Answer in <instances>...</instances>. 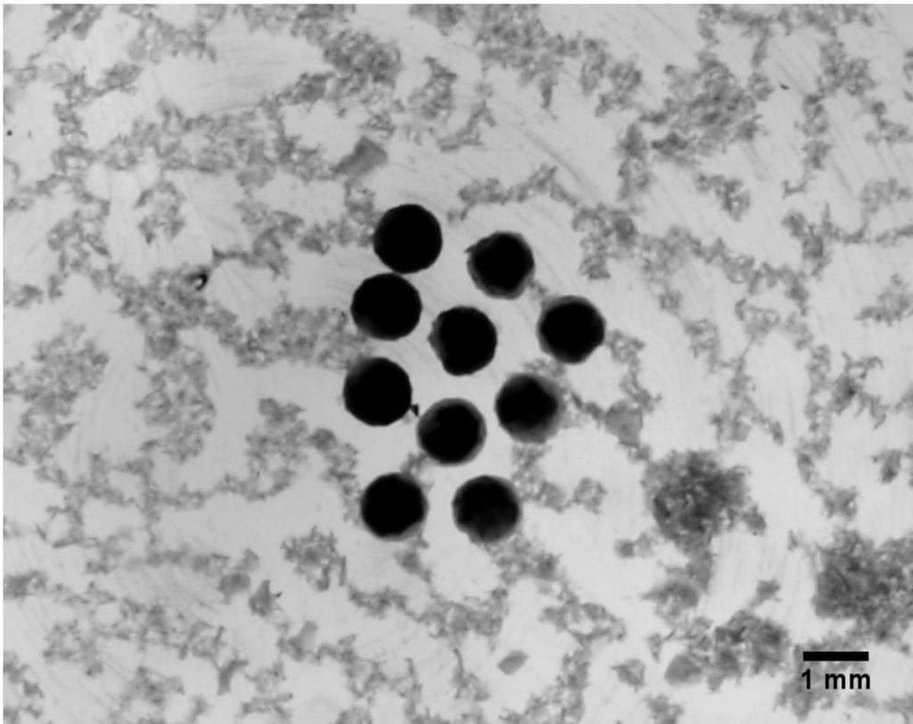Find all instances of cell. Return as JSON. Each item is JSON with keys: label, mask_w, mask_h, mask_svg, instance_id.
I'll use <instances>...</instances> for the list:
<instances>
[{"label": "cell", "mask_w": 913, "mask_h": 724, "mask_svg": "<svg viewBox=\"0 0 913 724\" xmlns=\"http://www.w3.org/2000/svg\"><path fill=\"white\" fill-rule=\"evenodd\" d=\"M736 484V479L714 462L699 456L684 457L657 473L651 505L664 520L699 518L733 505Z\"/></svg>", "instance_id": "1"}, {"label": "cell", "mask_w": 913, "mask_h": 724, "mask_svg": "<svg viewBox=\"0 0 913 724\" xmlns=\"http://www.w3.org/2000/svg\"><path fill=\"white\" fill-rule=\"evenodd\" d=\"M341 397L346 411L372 427H384L402 419L410 410L413 388L407 373L393 360L366 356L348 368Z\"/></svg>", "instance_id": "2"}, {"label": "cell", "mask_w": 913, "mask_h": 724, "mask_svg": "<svg viewBox=\"0 0 913 724\" xmlns=\"http://www.w3.org/2000/svg\"><path fill=\"white\" fill-rule=\"evenodd\" d=\"M494 410L501 428L516 441L546 442L560 428L565 401L552 379L531 372L508 377L498 390Z\"/></svg>", "instance_id": "3"}, {"label": "cell", "mask_w": 913, "mask_h": 724, "mask_svg": "<svg viewBox=\"0 0 913 724\" xmlns=\"http://www.w3.org/2000/svg\"><path fill=\"white\" fill-rule=\"evenodd\" d=\"M607 332L601 309L587 297L572 293L547 300L535 325L540 350L566 366L588 360L605 343Z\"/></svg>", "instance_id": "4"}, {"label": "cell", "mask_w": 913, "mask_h": 724, "mask_svg": "<svg viewBox=\"0 0 913 724\" xmlns=\"http://www.w3.org/2000/svg\"><path fill=\"white\" fill-rule=\"evenodd\" d=\"M443 246L437 218L419 204H400L386 210L372 234V247L379 260L399 275L415 274L431 267Z\"/></svg>", "instance_id": "5"}, {"label": "cell", "mask_w": 913, "mask_h": 724, "mask_svg": "<svg viewBox=\"0 0 913 724\" xmlns=\"http://www.w3.org/2000/svg\"><path fill=\"white\" fill-rule=\"evenodd\" d=\"M423 303L417 289L402 275L387 272L364 279L355 289L350 314L365 336L394 341L409 335L417 326Z\"/></svg>", "instance_id": "6"}, {"label": "cell", "mask_w": 913, "mask_h": 724, "mask_svg": "<svg viewBox=\"0 0 913 724\" xmlns=\"http://www.w3.org/2000/svg\"><path fill=\"white\" fill-rule=\"evenodd\" d=\"M486 421L470 401L448 398L432 404L420 417L417 445L434 465L454 467L473 461L486 441Z\"/></svg>", "instance_id": "7"}, {"label": "cell", "mask_w": 913, "mask_h": 724, "mask_svg": "<svg viewBox=\"0 0 913 724\" xmlns=\"http://www.w3.org/2000/svg\"><path fill=\"white\" fill-rule=\"evenodd\" d=\"M451 505L456 527L471 539L485 544L510 537L522 513L514 486L496 475H480L466 481L456 490Z\"/></svg>", "instance_id": "8"}, {"label": "cell", "mask_w": 913, "mask_h": 724, "mask_svg": "<svg viewBox=\"0 0 913 724\" xmlns=\"http://www.w3.org/2000/svg\"><path fill=\"white\" fill-rule=\"evenodd\" d=\"M465 253L467 271L473 284L492 299H518L534 279V253L519 233H492L472 244Z\"/></svg>", "instance_id": "9"}, {"label": "cell", "mask_w": 913, "mask_h": 724, "mask_svg": "<svg viewBox=\"0 0 913 724\" xmlns=\"http://www.w3.org/2000/svg\"><path fill=\"white\" fill-rule=\"evenodd\" d=\"M428 342L448 374L465 376L482 370L493 360L498 332L481 310L456 306L436 317Z\"/></svg>", "instance_id": "10"}, {"label": "cell", "mask_w": 913, "mask_h": 724, "mask_svg": "<svg viewBox=\"0 0 913 724\" xmlns=\"http://www.w3.org/2000/svg\"><path fill=\"white\" fill-rule=\"evenodd\" d=\"M429 510L425 492L412 475L388 473L376 477L359 500L360 518L369 532L382 539H400L415 533Z\"/></svg>", "instance_id": "11"}]
</instances>
